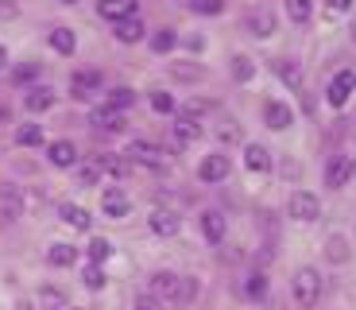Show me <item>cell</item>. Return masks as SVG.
<instances>
[{
  "instance_id": "cell-1",
  "label": "cell",
  "mask_w": 356,
  "mask_h": 310,
  "mask_svg": "<svg viewBox=\"0 0 356 310\" xmlns=\"http://www.w3.org/2000/svg\"><path fill=\"white\" fill-rule=\"evenodd\" d=\"M291 287H294L298 307H306V310L321 299V275L314 272V268H298V272H294V279H291Z\"/></svg>"
},
{
  "instance_id": "cell-2",
  "label": "cell",
  "mask_w": 356,
  "mask_h": 310,
  "mask_svg": "<svg viewBox=\"0 0 356 310\" xmlns=\"http://www.w3.org/2000/svg\"><path fill=\"white\" fill-rule=\"evenodd\" d=\"M286 213H291L294 222H318L321 202L310 194V190H294V194H291V202H286Z\"/></svg>"
},
{
  "instance_id": "cell-3",
  "label": "cell",
  "mask_w": 356,
  "mask_h": 310,
  "mask_svg": "<svg viewBox=\"0 0 356 310\" xmlns=\"http://www.w3.org/2000/svg\"><path fill=\"white\" fill-rule=\"evenodd\" d=\"M353 89H356V70H341L337 78L330 82V89H325V101H330L333 109H341L348 98H353Z\"/></svg>"
},
{
  "instance_id": "cell-4",
  "label": "cell",
  "mask_w": 356,
  "mask_h": 310,
  "mask_svg": "<svg viewBox=\"0 0 356 310\" xmlns=\"http://www.w3.org/2000/svg\"><path fill=\"white\" fill-rule=\"evenodd\" d=\"M128 194L120 190V186H108L105 194H101V210H105V217H113V222H120V217H128Z\"/></svg>"
},
{
  "instance_id": "cell-5",
  "label": "cell",
  "mask_w": 356,
  "mask_h": 310,
  "mask_svg": "<svg viewBox=\"0 0 356 310\" xmlns=\"http://www.w3.org/2000/svg\"><path fill=\"white\" fill-rule=\"evenodd\" d=\"M197 178L202 183H221V178H229V155H205L202 167H197Z\"/></svg>"
},
{
  "instance_id": "cell-6",
  "label": "cell",
  "mask_w": 356,
  "mask_h": 310,
  "mask_svg": "<svg viewBox=\"0 0 356 310\" xmlns=\"http://www.w3.org/2000/svg\"><path fill=\"white\" fill-rule=\"evenodd\" d=\"M178 291H182V279H178V275L175 272H155L152 275V295H155V299H175L178 302Z\"/></svg>"
},
{
  "instance_id": "cell-7",
  "label": "cell",
  "mask_w": 356,
  "mask_h": 310,
  "mask_svg": "<svg viewBox=\"0 0 356 310\" xmlns=\"http://www.w3.org/2000/svg\"><path fill=\"white\" fill-rule=\"evenodd\" d=\"M264 121H267V128L283 132V128H291V124H294V113H291V105H283V101H267V105H264Z\"/></svg>"
},
{
  "instance_id": "cell-8",
  "label": "cell",
  "mask_w": 356,
  "mask_h": 310,
  "mask_svg": "<svg viewBox=\"0 0 356 310\" xmlns=\"http://www.w3.org/2000/svg\"><path fill=\"white\" fill-rule=\"evenodd\" d=\"M353 178V163L345 160V155H333L330 163H325V186H333V190H341V186Z\"/></svg>"
},
{
  "instance_id": "cell-9",
  "label": "cell",
  "mask_w": 356,
  "mask_h": 310,
  "mask_svg": "<svg viewBox=\"0 0 356 310\" xmlns=\"http://www.w3.org/2000/svg\"><path fill=\"white\" fill-rule=\"evenodd\" d=\"M147 225H152V233L155 237H175L178 233V213L175 210H152V217H147Z\"/></svg>"
},
{
  "instance_id": "cell-10",
  "label": "cell",
  "mask_w": 356,
  "mask_h": 310,
  "mask_svg": "<svg viewBox=\"0 0 356 310\" xmlns=\"http://www.w3.org/2000/svg\"><path fill=\"white\" fill-rule=\"evenodd\" d=\"M70 89H74V98H81V101L93 98V93L101 89V74L97 70H78L70 78Z\"/></svg>"
},
{
  "instance_id": "cell-11",
  "label": "cell",
  "mask_w": 356,
  "mask_h": 310,
  "mask_svg": "<svg viewBox=\"0 0 356 310\" xmlns=\"http://www.w3.org/2000/svg\"><path fill=\"white\" fill-rule=\"evenodd\" d=\"M97 12H101L105 20H113V24H120V20L136 16V0H101Z\"/></svg>"
},
{
  "instance_id": "cell-12",
  "label": "cell",
  "mask_w": 356,
  "mask_h": 310,
  "mask_svg": "<svg viewBox=\"0 0 356 310\" xmlns=\"http://www.w3.org/2000/svg\"><path fill=\"white\" fill-rule=\"evenodd\" d=\"M128 155H132L136 163H143V167H163V151L147 140H136L132 148H128Z\"/></svg>"
},
{
  "instance_id": "cell-13",
  "label": "cell",
  "mask_w": 356,
  "mask_h": 310,
  "mask_svg": "<svg viewBox=\"0 0 356 310\" xmlns=\"http://www.w3.org/2000/svg\"><path fill=\"white\" fill-rule=\"evenodd\" d=\"M244 163H248V171H256V175H267V171H271V151H267L264 144H248V148H244Z\"/></svg>"
},
{
  "instance_id": "cell-14",
  "label": "cell",
  "mask_w": 356,
  "mask_h": 310,
  "mask_svg": "<svg viewBox=\"0 0 356 310\" xmlns=\"http://www.w3.org/2000/svg\"><path fill=\"white\" fill-rule=\"evenodd\" d=\"M47 155H51L54 167H74V163H78V148H74L70 140H54L51 148H47Z\"/></svg>"
},
{
  "instance_id": "cell-15",
  "label": "cell",
  "mask_w": 356,
  "mask_h": 310,
  "mask_svg": "<svg viewBox=\"0 0 356 310\" xmlns=\"http://www.w3.org/2000/svg\"><path fill=\"white\" fill-rule=\"evenodd\" d=\"M24 105H27V113H47V109L54 105V89H51V86H35V89H27Z\"/></svg>"
},
{
  "instance_id": "cell-16",
  "label": "cell",
  "mask_w": 356,
  "mask_h": 310,
  "mask_svg": "<svg viewBox=\"0 0 356 310\" xmlns=\"http://www.w3.org/2000/svg\"><path fill=\"white\" fill-rule=\"evenodd\" d=\"M202 233H205L209 245H221V240H225V217L217 210H205L202 213Z\"/></svg>"
},
{
  "instance_id": "cell-17",
  "label": "cell",
  "mask_w": 356,
  "mask_h": 310,
  "mask_svg": "<svg viewBox=\"0 0 356 310\" xmlns=\"http://www.w3.org/2000/svg\"><path fill=\"white\" fill-rule=\"evenodd\" d=\"M248 31H252L256 39H267L271 31H275V16H271L267 8H256V12H248Z\"/></svg>"
},
{
  "instance_id": "cell-18",
  "label": "cell",
  "mask_w": 356,
  "mask_h": 310,
  "mask_svg": "<svg viewBox=\"0 0 356 310\" xmlns=\"http://www.w3.org/2000/svg\"><path fill=\"white\" fill-rule=\"evenodd\" d=\"M58 217H63V222L70 225V229H81V233H86L89 225H93V217H89V210H81V206H70V202H66L63 210H58Z\"/></svg>"
},
{
  "instance_id": "cell-19",
  "label": "cell",
  "mask_w": 356,
  "mask_h": 310,
  "mask_svg": "<svg viewBox=\"0 0 356 310\" xmlns=\"http://www.w3.org/2000/svg\"><path fill=\"white\" fill-rule=\"evenodd\" d=\"M116 39H120V43H140V39H143V24H140V16L120 20V24H116Z\"/></svg>"
},
{
  "instance_id": "cell-20",
  "label": "cell",
  "mask_w": 356,
  "mask_h": 310,
  "mask_svg": "<svg viewBox=\"0 0 356 310\" xmlns=\"http://www.w3.org/2000/svg\"><path fill=\"white\" fill-rule=\"evenodd\" d=\"M93 124H97V128H105V132H120V128H124V116L105 105V109H97V113H93Z\"/></svg>"
},
{
  "instance_id": "cell-21",
  "label": "cell",
  "mask_w": 356,
  "mask_h": 310,
  "mask_svg": "<svg viewBox=\"0 0 356 310\" xmlns=\"http://www.w3.org/2000/svg\"><path fill=\"white\" fill-rule=\"evenodd\" d=\"M197 136H202V124H197L194 116H178L175 140H178V144H190V140H197Z\"/></svg>"
},
{
  "instance_id": "cell-22",
  "label": "cell",
  "mask_w": 356,
  "mask_h": 310,
  "mask_svg": "<svg viewBox=\"0 0 356 310\" xmlns=\"http://www.w3.org/2000/svg\"><path fill=\"white\" fill-rule=\"evenodd\" d=\"M51 47H54L58 54H74L78 39H74V31H70V27H54V31H51Z\"/></svg>"
},
{
  "instance_id": "cell-23",
  "label": "cell",
  "mask_w": 356,
  "mask_h": 310,
  "mask_svg": "<svg viewBox=\"0 0 356 310\" xmlns=\"http://www.w3.org/2000/svg\"><path fill=\"white\" fill-rule=\"evenodd\" d=\"M47 260H51L54 268H70L74 260H78V248H74V245H51V252H47Z\"/></svg>"
},
{
  "instance_id": "cell-24",
  "label": "cell",
  "mask_w": 356,
  "mask_h": 310,
  "mask_svg": "<svg viewBox=\"0 0 356 310\" xmlns=\"http://www.w3.org/2000/svg\"><path fill=\"white\" fill-rule=\"evenodd\" d=\"M275 74L286 82V86H294V89L302 86V70H298V62H291V59H279L275 62Z\"/></svg>"
},
{
  "instance_id": "cell-25",
  "label": "cell",
  "mask_w": 356,
  "mask_h": 310,
  "mask_svg": "<svg viewBox=\"0 0 356 310\" xmlns=\"http://www.w3.org/2000/svg\"><path fill=\"white\" fill-rule=\"evenodd\" d=\"M175 43H178L175 27H159V31L152 36V51H155V54H167V51H175Z\"/></svg>"
},
{
  "instance_id": "cell-26",
  "label": "cell",
  "mask_w": 356,
  "mask_h": 310,
  "mask_svg": "<svg viewBox=\"0 0 356 310\" xmlns=\"http://www.w3.org/2000/svg\"><path fill=\"white\" fill-rule=\"evenodd\" d=\"M325 260H330V264H345V260H348V240L345 237H330V240H325Z\"/></svg>"
},
{
  "instance_id": "cell-27",
  "label": "cell",
  "mask_w": 356,
  "mask_h": 310,
  "mask_svg": "<svg viewBox=\"0 0 356 310\" xmlns=\"http://www.w3.org/2000/svg\"><path fill=\"white\" fill-rule=\"evenodd\" d=\"M132 101H136V93H132V89H128V86H116L113 93H108V101H105V105H108V109H116V113H124V109L132 105Z\"/></svg>"
},
{
  "instance_id": "cell-28",
  "label": "cell",
  "mask_w": 356,
  "mask_h": 310,
  "mask_svg": "<svg viewBox=\"0 0 356 310\" xmlns=\"http://www.w3.org/2000/svg\"><path fill=\"white\" fill-rule=\"evenodd\" d=\"M16 144L19 148H39V144H43V128H39V124H24L16 132Z\"/></svg>"
},
{
  "instance_id": "cell-29",
  "label": "cell",
  "mask_w": 356,
  "mask_h": 310,
  "mask_svg": "<svg viewBox=\"0 0 356 310\" xmlns=\"http://www.w3.org/2000/svg\"><path fill=\"white\" fill-rule=\"evenodd\" d=\"M108 256H113V245H108L105 237H93V240H89V260H93V264H105Z\"/></svg>"
},
{
  "instance_id": "cell-30",
  "label": "cell",
  "mask_w": 356,
  "mask_h": 310,
  "mask_svg": "<svg viewBox=\"0 0 356 310\" xmlns=\"http://www.w3.org/2000/svg\"><path fill=\"white\" fill-rule=\"evenodd\" d=\"M39 302H43V310H63L66 295L58 291V287H43V291H39Z\"/></svg>"
},
{
  "instance_id": "cell-31",
  "label": "cell",
  "mask_w": 356,
  "mask_h": 310,
  "mask_svg": "<svg viewBox=\"0 0 356 310\" xmlns=\"http://www.w3.org/2000/svg\"><path fill=\"white\" fill-rule=\"evenodd\" d=\"M244 291H248V299H264V295H267V275L264 272H252L248 284H244Z\"/></svg>"
},
{
  "instance_id": "cell-32",
  "label": "cell",
  "mask_w": 356,
  "mask_h": 310,
  "mask_svg": "<svg viewBox=\"0 0 356 310\" xmlns=\"http://www.w3.org/2000/svg\"><path fill=\"white\" fill-rule=\"evenodd\" d=\"M252 74H256V66H252V59H244V54H236V59H232V78H236V82H252Z\"/></svg>"
},
{
  "instance_id": "cell-33",
  "label": "cell",
  "mask_w": 356,
  "mask_h": 310,
  "mask_svg": "<svg viewBox=\"0 0 356 310\" xmlns=\"http://www.w3.org/2000/svg\"><path fill=\"white\" fill-rule=\"evenodd\" d=\"M286 16H291L294 24H306V20H310V0H286Z\"/></svg>"
},
{
  "instance_id": "cell-34",
  "label": "cell",
  "mask_w": 356,
  "mask_h": 310,
  "mask_svg": "<svg viewBox=\"0 0 356 310\" xmlns=\"http://www.w3.org/2000/svg\"><path fill=\"white\" fill-rule=\"evenodd\" d=\"M152 109H155V113H163V116H170V113H175V98L163 93V89H155V93H152Z\"/></svg>"
},
{
  "instance_id": "cell-35",
  "label": "cell",
  "mask_w": 356,
  "mask_h": 310,
  "mask_svg": "<svg viewBox=\"0 0 356 310\" xmlns=\"http://www.w3.org/2000/svg\"><path fill=\"white\" fill-rule=\"evenodd\" d=\"M86 287H89V291H101V287H105V272H101V264H89L86 268Z\"/></svg>"
},
{
  "instance_id": "cell-36",
  "label": "cell",
  "mask_w": 356,
  "mask_h": 310,
  "mask_svg": "<svg viewBox=\"0 0 356 310\" xmlns=\"http://www.w3.org/2000/svg\"><path fill=\"white\" fill-rule=\"evenodd\" d=\"M190 8L202 12V16H217L225 8V0H190Z\"/></svg>"
},
{
  "instance_id": "cell-37",
  "label": "cell",
  "mask_w": 356,
  "mask_h": 310,
  "mask_svg": "<svg viewBox=\"0 0 356 310\" xmlns=\"http://www.w3.org/2000/svg\"><path fill=\"white\" fill-rule=\"evenodd\" d=\"M31 78H39V62H24V66L12 74V82H19V86H24V82H31Z\"/></svg>"
},
{
  "instance_id": "cell-38",
  "label": "cell",
  "mask_w": 356,
  "mask_h": 310,
  "mask_svg": "<svg viewBox=\"0 0 356 310\" xmlns=\"http://www.w3.org/2000/svg\"><path fill=\"white\" fill-rule=\"evenodd\" d=\"M136 310H167V307H163V299H155V295L147 291V295H140V299H136Z\"/></svg>"
},
{
  "instance_id": "cell-39",
  "label": "cell",
  "mask_w": 356,
  "mask_h": 310,
  "mask_svg": "<svg viewBox=\"0 0 356 310\" xmlns=\"http://www.w3.org/2000/svg\"><path fill=\"white\" fill-rule=\"evenodd\" d=\"M97 178H101V167H97V163H93V167H81V171H78V183H81V186H93Z\"/></svg>"
},
{
  "instance_id": "cell-40",
  "label": "cell",
  "mask_w": 356,
  "mask_h": 310,
  "mask_svg": "<svg viewBox=\"0 0 356 310\" xmlns=\"http://www.w3.org/2000/svg\"><path fill=\"white\" fill-rule=\"evenodd\" d=\"M175 78H190V82H197V78H202V66H175Z\"/></svg>"
},
{
  "instance_id": "cell-41",
  "label": "cell",
  "mask_w": 356,
  "mask_h": 310,
  "mask_svg": "<svg viewBox=\"0 0 356 310\" xmlns=\"http://www.w3.org/2000/svg\"><path fill=\"white\" fill-rule=\"evenodd\" d=\"M325 8H330V16H341V12L353 8V0H325Z\"/></svg>"
},
{
  "instance_id": "cell-42",
  "label": "cell",
  "mask_w": 356,
  "mask_h": 310,
  "mask_svg": "<svg viewBox=\"0 0 356 310\" xmlns=\"http://www.w3.org/2000/svg\"><path fill=\"white\" fill-rule=\"evenodd\" d=\"M16 4H12V0H0V16H4V20H12V16H16Z\"/></svg>"
},
{
  "instance_id": "cell-43",
  "label": "cell",
  "mask_w": 356,
  "mask_h": 310,
  "mask_svg": "<svg viewBox=\"0 0 356 310\" xmlns=\"http://www.w3.org/2000/svg\"><path fill=\"white\" fill-rule=\"evenodd\" d=\"M4 62H8V51H4V47H0V70H4Z\"/></svg>"
},
{
  "instance_id": "cell-44",
  "label": "cell",
  "mask_w": 356,
  "mask_h": 310,
  "mask_svg": "<svg viewBox=\"0 0 356 310\" xmlns=\"http://www.w3.org/2000/svg\"><path fill=\"white\" fill-rule=\"evenodd\" d=\"M16 310H35V307H27V302H19V307Z\"/></svg>"
},
{
  "instance_id": "cell-45",
  "label": "cell",
  "mask_w": 356,
  "mask_h": 310,
  "mask_svg": "<svg viewBox=\"0 0 356 310\" xmlns=\"http://www.w3.org/2000/svg\"><path fill=\"white\" fill-rule=\"evenodd\" d=\"M63 4H78V0H63Z\"/></svg>"
},
{
  "instance_id": "cell-46",
  "label": "cell",
  "mask_w": 356,
  "mask_h": 310,
  "mask_svg": "<svg viewBox=\"0 0 356 310\" xmlns=\"http://www.w3.org/2000/svg\"><path fill=\"white\" fill-rule=\"evenodd\" d=\"M353 39H356V24H353Z\"/></svg>"
},
{
  "instance_id": "cell-47",
  "label": "cell",
  "mask_w": 356,
  "mask_h": 310,
  "mask_svg": "<svg viewBox=\"0 0 356 310\" xmlns=\"http://www.w3.org/2000/svg\"><path fill=\"white\" fill-rule=\"evenodd\" d=\"M353 175H356V163H353Z\"/></svg>"
}]
</instances>
